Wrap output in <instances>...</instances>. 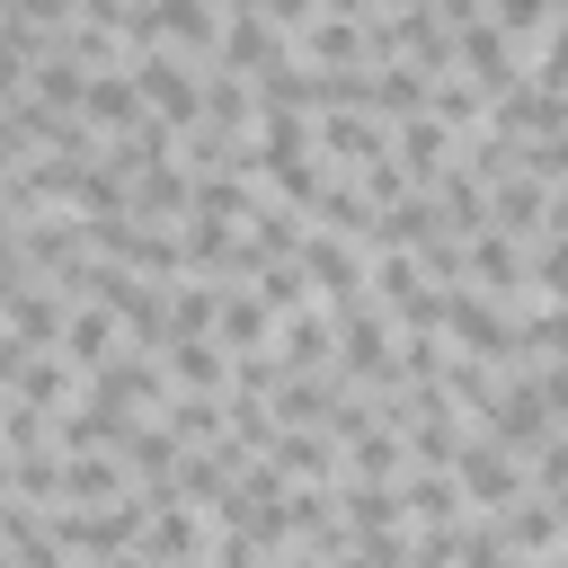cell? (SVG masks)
I'll return each instance as SVG.
<instances>
[{
  "instance_id": "ba28073f",
  "label": "cell",
  "mask_w": 568,
  "mask_h": 568,
  "mask_svg": "<svg viewBox=\"0 0 568 568\" xmlns=\"http://www.w3.org/2000/svg\"><path fill=\"white\" fill-rule=\"evenodd\" d=\"M390 151H399V169H408L417 186H435L444 169H462V133H453L444 115H408V124H390Z\"/></svg>"
},
{
  "instance_id": "7a4b0ae2",
  "label": "cell",
  "mask_w": 568,
  "mask_h": 568,
  "mask_svg": "<svg viewBox=\"0 0 568 568\" xmlns=\"http://www.w3.org/2000/svg\"><path fill=\"white\" fill-rule=\"evenodd\" d=\"M444 337L462 346V355H488V364H506V373H524V320L497 302V293H479V284H453V311H444Z\"/></svg>"
},
{
  "instance_id": "9a60e30c",
  "label": "cell",
  "mask_w": 568,
  "mask_h": 568,
  "mask_svg": "<svg viewBox=\"0 0 568 568\" xmlns=\"http://www.w3.org/2000/svg\"><path fill=\"white\" fill-rule=\"evenodd\" d=\"M293 53V36L266 18V9H231V27H222V62L231 71H266V62H284Z\"/></svg>"
},
{
  "instance_id": "603a6c76",
  "label": "cell",
  "mask_w": 568,
  "mask_h": 568,
  "mask_svg": "<svg viewBox=\"0 0 568 568\" xmlns=\"http://www.w3.org/2000/svg\"><path fill=\"white\" fill-rule=\"evenodd\" d=\"M488 18H497L515 44H532V36H550V27H559V0H488Z\"/></svg>"
},
{
  "instance_id": "4fadbf2b",
  "label": "cell",
  "mask_w": 568,
  "mask_h": 568,
  "mask_svg": "<svg viewBox=\"0 0 568 568\" xmlns=\"http://www.w3.org/2000/svg\"><path fill=\"white\" fill-rule=\"evenodd\" d=\"M80 115H89L98 133H133V124L151 115V98H142V80H133V71H89V89H80Z\"/></svg>"
},
{
  "instance_id": "9c48e42d",
  "label": "cell",
  "mask_w": 568,
  "mask_h": 568,
  "mask_svg": "<svg viewBox=\"0 0 568 568\" xmlns=\"http://www.w3.org/2000/svg\"><path fill=\"white\" fill-rule=\"evenodd\" d=\"M293 53H302L311 71H373V53H364V18H337V9H320V18L293 36Z\"/></svg>"
},
{
  "instance_id": "f546056e",
  "label": "cell",
  "mask_w": 568,
  "mask_h": 568,
  "mask_svg": "<svg viewBox=\"0 0 568 568\" xmlns=\"http://www.w3.org/2000/svg\"><path fill=\"white\" fill-rule=\"evenodd\" d=\"M532 568H568V541H559V550H550V559H532Z\"/></svg>"
},
{
  "instance_id": "8fae6325",
  "label": "cell",
  "mask_w": 568,
  "mask_h": 568,
  "mask_svg": "<svg viewBox=\"0 0 568 568\" xmlns=\"http://www.w3.org/2000/svg\"><path fill=\"white\" fill-rule=\"evenodd\" d=\"M275 355H284V373H320V364H337V302L293 311V320L275 328Z\"/></svg>"
},
{
  "instance_id": "d4e9b609",
  "label": "cell",
  "mask_w": 568,
  "mask_h": 568,
  "mask_svg": "<svg viewBox=\"0 0 568 568\" xmlns=\"http://www.w3.org/2000/svg\"><path fill=\"white\" fill-rule=\"evenodd\" d=\"M532 80H541V89H559V98H568V18H559V27H550V36H532Z\"/></svg>"
},
{
  "instance_id": "484cf974",
  "label": "cell",
  "mask_w": 568,
  "mask_h": 568,
  "mask_svg": "<svg viewBox=\"0 0 568 568\" xmlns=\"http://www.w3.org/2000/svg\"><path fill=\"white\" fill-rule=\"evenodd\" d=\"M532 488H541V497H568V426L532 453Z\"/></svg>"
},
{
  "instance_id": "277c9868",
  "label": "cell",
  "mask_w": 568,
  "mask_h": 568,
  "mask_svg": "<svg viewBox=\"0 0 568 568\" xmlns=\"http://www.w3.org/2000/svg\"><path fill=\"white\" fill-rule=\"evenodd\" d=\"M204 71L213 62H195V53H169V44H142L133 53V80H142V98H151V115L160 124H204Z\"/></svg>"
},
{
  "instance_id": "44dd1931",
  "label": "cell",
  "mask_w": 568,
  "mask_h": 568,
  "mask_svg": "<svg viewBox=\"0 0 568 568\" xmlns=\"http://www.w3.org/2000/svg\"><path fill=\"white\" fill-rule=\"evenodd\" d=\"M248 284H257V302H266L275 320H293V311H311V302H320V284H311V266H302V257H275V266H257Z\"/></svg>"
},
{
  "instance_id": "6da1fadb",
  "label": "cell",
  "mask_w": 568,
  "mask_h": 568,
  "mask_svg": "<svg viewBox=\"0 0 568 568\" xmlns=\"http://www.w3.org/2000/svg\"><path fill=\"white\" fill-rule=\"evenodd\" d=\"M453 479L470 488V515H506V506L532 497V462H524L515 444H497L488 426H470V444L453 453Z\"/></svg>"
},
{
  "instance_id": "8992f818",
  "label": "cell",
  "mask_w": 568,
  "mask_h": 568,
  "mask_svg": "<svg viewBox=\"0 0 568 568\" xmlns=\"http://www.w3.org/2000/svg\"><path fill=\"white\" fill-rule=\"evenodd\" d=\"M320 160H328V178H364L373 160H390V124L364 106H337V115H320Z\"/></svg>"
},
{
  "instance_id": "d6986e66",
  "label": "cell",
  "mask_w": 568,
  "mask_h": 568,
  "mask_svg": "<svg viewBox=\"0 0 568 568\" xmlns=\"http://www.w3.org/2000/svg\"><path fill=\"white\" fill-rule=\"evenodd\" d=\"M337 515L355 524V532H390V524H408V497H399V479H337Z\"/></svg>"
},
{
  "instance_id": "5b68a950",
  "label": "cell",
  "mask_w": 568,
  "mask_h": 568,
  "mask_svg": "<svg viewBox=\"0 0 568 568\" xmlns=\"http://www.w3.org/2000/svg\"><path fill=\"white\" fill-rule=\"evenodd\" d=\"M479 426H488L497 444H515V453L532 462V453H541V444L559 435V408H550V390H541L532 373H506V390H497V408H488Z\"/></svg>"
},
{
  "instance_id": "52a82bcc",
  "label": "cell",
  "mask_w": 568,
  "mask_h": 568,
  "mask_svg": "<svg viewBox=\"0 0 568 568\" xmlns=\"http://www.w3.org/2000/svg\"><path fill=\"white\" fill-rule=\"evenodd\" d=\"M399 497H408V524H417V532L470 524V488H462L453 470H435V462H408V470H399Z\"/></svg>"
},
{
  "instance_id": "3957f363",
  "label": "cell",
  "mask_w": 568,
  "mask_h": 568,
  "mask_svg": "<svg viewBox=\"0 0 568 568\" xmlns=\"http://www.w3.org/2000/svg\"><path fill=\"white\" fill-rule=\"evenodd\" d=\"M373 302H382L399 328H444V311H453V284H435L417 248H382V257H373Z\"/></svg>"
},
{
  "instance_id": "e0dca14e",
  "label": "cell",
  "mask_w": 568,
  "mask_h": 568,
  "mask_svg": "<svg viewBox=\"0 0 568 568\" xmlns=\"http://www.w3.org/2000/svg\"><path fill=\"white\" fill-rule=\"evenodd\" d=\"M275 328H284V320L257 302V284H231V293H222V320H213V337H222L231 355H266V346H275Z\"/></svg>"
},
{
  "instance_id": "4316f807",
  "label": "cell",
  "mask_w": 568,
  "mask_h": 568,
  "mask_svg": "<svg viewBox=\"0 0 568 568\" xmlns=\"http://www.w3.org/2000/svg\"><path fill=\"white\" fill-rule=\"evenodd\" d=\"M524 169H532L541 186H568V133H550V142H524Z\"/></svg>"
},
{
  "instance_id": "f1b7e54d",
  "label": "cell",
  "mask_w": 568,
  "mask_h": 568,
  "mask_svg": "<svg viewBox=\"0 0 568 568\" xmlns=\"http://www.w3.org/2000/svg\"><path fill=\"white\" fill-rule=\"evenodd\" d=\"M328 9H337V18H382L390 0H328Z\"/></svg>"
},
{
  "instance_id": "83f0119b",
  "label": "cell",
  "mask_w": 568,
  "mask_h": 568,
  "mask_svg": "<svg viewBox=\"0 0 568 568\" xmlns=\"http://www.w3.org/2000/svg\"><path fill=\"white\" fill-rule=\"evenodd\" d=\"M541 240H568V186H550V213H541Z\"/></svg>"
},
{
  "instance_id": "2e32d148",
  "label": "cell",
  "mask_w": 568,
  "mask_h": 568,
  "mask_svg": "<svg viewBox=\"0 0 568 568\" xmlns=\"http://www.w3.org/2000/svg\"><path fill=\"white\" fill-rule=\"evenodd\" d=\"M426 115H444V124L470 142V133H488V124H497V98H488L470 71H435V89H426Z\"/></svg>"
},
{
  "instance_id": "30bf717a",
  "label": "cell",
  "mask_w": 568,
  "mask_h": 568,
  "mask_svg": "<svg viewBox=\"0 0 568 568\" xmlns=\"http://www.w3.org/2000/svg\"><path fill=\"white\" fill-rule=\"evenodd\" d=\"M124 346H133V328H124L106 302H71V320H62V355H71V364L98 373V364H115Z\"/></svg>"
},
{
  "instance_id": "5bb4252c",
  "label": "cell",
  "mask_w": 568,
  "mask_h": 568,
  "mask_svg": "<svg viewBox=\"0 0 568 568\" xmlns=\"http://www.w3.org/2000/svg\"><path fill=\"white\" fill-rule=\"evenodd\" d=\"M160 364H169V382H178V390H204V399H222V390H231V346H222V337H169V346H160Z\"/></svg>"
},
{
  "instance_id": "ac0fdd59",
  "label": "cell",
  "mask_w": 568,
  "mask_h": 568,
  "mask_svg": "<svg viewBox=\"0 0 568 568\" xmlns=\"http://www.w3.org/2000/svg\"><path fill=\"white\" fill-rule=\"evenodd\" d=\"M426 89H435V71H417V62H373L364 106H373L382 124H408V115H426Z\"/></svg>"
},
{
  "instance_id": "ffe728a7",
  "label": "cell",
  "mask_w": 568,
  "mask_h": 568,
  "mask_svg": "<svg viewBox=\"0 0 568 568\" xmlns=\"http://www.w3.org/2000/svg\"><path fill=\"white\" fill-rule=\"evenodd\" d=\"M497 524H506V541H515L524 559H550V550L568 541V515H559V497H541V488H532L524 506H506Z\"/></svg>"
},
{
  "instance_id": "4dcf8cb0",
  "label": "cell",
  "mask_w": 568,
  "mask_h": 568,
  "mask_svg": "<svg viewBox=\"0 0 568 568\" xmlns=\"http://www.w3.org/2000/svg\"><path fill=\"white\" fill-rule=\"evenodd\" d=\"M390 9H435V0H390Z\"/></svg>"
},
{
  "instance_id": "7c38bea8",
  "label": "cell",
  "mask_w": 568,
  "mask_h": 568,
  "mask_svg": "<svg viewBox=\"0 0 568 568\" xmlns=\"http://www.w3.org/2000/svg\"><path fill=\"white\" fill-rule=\"evenodd\" d=\"M497 133H515V142H550V133H568V98L541 89V80H515V89L497 98Z\"/></svg>"
},
{
  "instance_id": "cb8c5ba5",
  "label": "cell",
  "mask_w": 568,
  "mask_h": 568,
  "mask_svg": "<svg viewBox=\"0 0 568 568\" xmlns=\"http://www.w3.org/2000/svg\"><path fill=\"white\" fill-rule=\"evenodd\" d=\"M532 293L568 302V240H532Z\"/></svg>"
},
{
  "instance_id": "7402d4cb",
  "label": "cell",
  "mask_w": 568,
  "mask_h": 568,
  "mask_svg": "<svg viewBox=\"0 0 568 568\" xmlns=\"http://www.w3.org/2000/svg\"><path fill=\"white\" fill-rule=\"evenodd\" d=\"M462 568H532V559L506 541L497 515H470V524H462Z\"/></svg>"
}]
</instances>
